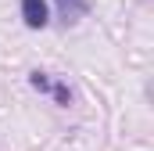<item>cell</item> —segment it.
Wrapping results in <instances>:
<instances>
[{"label": "cell", "instance_id": "cell-3", "mask_svg": "<svg viewBox=\"0 0 154 151\" xmlns=\"http://www.w3.org/2000/svg\"><path fill=\"white\" fill-rule=\"evenodd\" d=\"M50 94H54V101H57L61 108H68V104H72V90H68L65 83H54V86H50Z\"/></svg>", "mask_w": 154, "mask_h": 151}, {"label": "cell", "instance_id": "cell-1", "mask_svg": "<svg viewBox=\"0 0 154 151\" xmlns=\"http://www.w3.org/2000/svg\"><path fill=\"white\" fill-rule=\"evenodd\" d=\"M22 22L29 29H47L50 25V4L47 0H22Z\"/></svg>", "mask_w": 154, "mask_h": 151}, {"label": "cell", "instance_id": "cell-2", "mask_svg": "<svg viewBox=\"0 0 154 151\" xmlns=\"http://www.w3.org/2000/svg\"><path fill=\"white\" fill-rule=\"evenodd\" d=\"M57 11H61V22L65 25H75L79 18L90 11V0H57Z\"/></svg>", "mask_w": 154, "mask_h": 151}, {"label": "cell", "instance_id": "cell-4", "mask_svg": "<svg viewBox=\"0 0 154 151\" xmlns=\"http://www.w3.org/2000/svg\"><path fill=\"white\" fill-rule=\"evenodd\" d=\"M29 86H32V90H39V94H47V90H50L47 72H29Z\"/></svg>", "mask_w": 154, "mask_h": 151}]
</instances>
